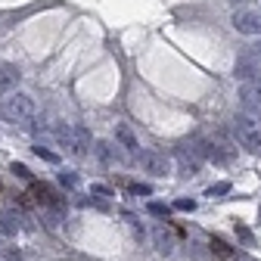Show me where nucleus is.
Segmentation results:
<instances>
[{"label":"nucleus","instance_id":"nucleus-22","mask_svg":"<svg viewBox=\"0 0 261 261\" xmlns=\"http://www.w3.org/2000/svg\"><path fill=\"white\" fill-rule=\"evenodd\" d=\"M190 261H212V258H208V252H205L202 246H196V249H193V258H190Z\"/></svg>","mask_w":261,"mask_h":261},{"label":"nucleus","instance_id":"nucleus-7","mask_svg":"<svg viewBox=\"0 0 261 261\" xmlns=\"http://www.w3.org/2000/svg\"><path fill=\"white\" fill-rule=\"evenodd\" d=\"M19 78H22V72L16 69L13 62H0V100H4V96H10V93H16Z\"/></svg>","mask_w":261,"mask_h":261},{"label":"nucleus","instance_id":"nucleus-14","mask_svg":"<svg viewBox=\"0 0 261 261\" xmlns=\"http://www.w3.org/2000/svg\"><path fill=\"white\" fill-rule=\"evenodd\" d=\"M90 196H96V199H109L112 190H109L106 184H90Z\"/></svg>","mask_w":261,"mask_h":261},{"label":"nucleus","instance_id":"nucleus-4","mask_svg":"<svg viewBox=\"0 0 261 261\" xmlns=\"http://www.w3.org/2000/svg\"><path fill=\"white\" fill-rule=\"evenodd\" d=\"M140 168L149 171L152 177H165L168 174V159L162 152H155V149H143L140 152Z\"/></svg>","mask_w":261,"mask_h":261},{"label":"nucleus","instance_id":"nucleus-9","mask_svg":"<svg viewBox=\"0 0 261 261\" xmlns=\"http://www.w3.org/2000/svg\"><path fill=\"white\" fill-rule=\"evenodd\" d=\"M22 230V215L19 212H0V233H7V237H16Z\"/></svg>","mask_w":261,"mask_h":261},{"label":"nucleus","instance_id":"nucleus-2","mask_svg":"<svg viewBox=\"0 0 261 261\" xmlns=\"http://www.w3.org/2000/svg\"><path fill=\"white\" fill-rule=\"evenodd\" d=\"M35 112H38V106H35V100H31L28 93H10V96H4L0 100V115H4L7 121H13V124H25V121H31L35 118Z\"/></svg>","mask_w":261,"mask_h":261},{"label":"nucleus","instance_id":"nucleus-24","mask_svg":"<svg viewBox=\"0 0 261 261\" xmlns=\"http://www.w3.org/2000/svg\"><path fill=\"white\" fill-rule=\"evenodd\" d=\"M255 59L261 62V44H255Z\"/></svg>","mask_w":261,"mask_h":261},{"label":"nucleus","instance_id":"nucleus-20","mask_svg":"<svg viewBox=\"0 0 261 261\" xmlns=\"http://www.w3.org/2000/svg\"><path fill=\"white\" fill-rule=\"evenodd\" d=\"M224 193H230V184H227V180H221V184L208 187V196H224Z\"/></svg>","mask_w":261,"mask_h":261},{"label":"nucleus","instance_id":"nucleus-5","mask_svg":"<svg viewBox=\"0 0 261 261\" xmlns=\"http://www.w3.org/2000/svg\"><path fill=\"white\" fill-rule=\"evenodd\" d=\"M152 246H155V252L159 255H174V249H177V240H174V233L168 230L165 224H159V227H152Z\"/></svg>","mask_w":261,"mask_h":261},{"label":"nucleus","instance_id":"nucleus-18","mask_svg":"<svg viewBox=\"0 0 261 261\" xmlns=\"http://www.w3.org/2000/svg\"><path fill=\"white\" fill-rule=\"evenodd\" d=\"M0 252H4V258H7V261H22V252H19V249H13V246H0Z\"/></svg>","mask_w":261,"mask_h":261},{"label":"nucleus","instance_id":"nucleus-1","mask_svg":"<svg viewBox=\"0 0 261 261\" xmlns=\"http://www.w3.org/2000/svg\"><path fill=\"white\" fill-rule=\"evenodd\" d=\"M233 130H237V140H240L252 155L261 152V115H255V112H237Z\"/></svg>","mask_w":261,"mask_h":261},{"label":"nucleus","instance_id":"nucleus-12","mask_svg":"<svg viewBox=\"0 0 261 261\" xmlns=\"http://www.w3.org/2000/svg\"><path fill=\"white\" fill-rule=\"evenodd\" d=\"M237 240H240L243 246H255V233L249 230L246 224H237Z\"/></svg>","mask_w":261,"mask_h":261},{"label":"nucleus","instance_id":"nucleus-21","mask_svg":"<svg viewBox=\"0 0 261 261\" xmlns=\"http://www.w3.org/2000/svg\"><path fill=\"white\" fill-rule=\"evenodd\" d=\"M174 208H177V212H196V199H177Z\"/></svg>","mask_w":261,"mask_h":261},{"label":"nucleus","instance_id":"nucleus-6","mask_svg":"<svg viewBox=\"0 0 261 261\" xmlns=\"http://www.w3.org/2000/svg\"><path fill=\"white\" fill-rule=\"evenodd\" d=\"M233 75H237V81H240V84L255 81V78H261V62H258L255 56H240V59H237Z\"/></svg>","mask_w":261,"mask_h":261},{"label":"nucleus","instance_id":"nucleus-10","mask_svg":"<svg viewBox=\"0 0 261 261\" xmlns=\"http://www.w3.org/2000/svg\"><path fill=\"white\" fill-rule=\"evenodd\" d=\"M115 140H118L127 152H137V149H140V143H137V137H134V130H130L127 124H118V127H115Z\"/></svg>","mask_w":261,"mask_h":261},{"label":"nucleus","instance_id":"nucleus-16","mask_svg":"<svg viewBox=\"0 0 261 261\" xmlns=\"http://www.w3.org/2000/svg\"><path fill=\"white\" fill-rule=\"evenodd\" d=\"M35 155H38V159H44V162H53V165L59 162V155H56V152H50L47 146H35Z\"/></svg>","mask_w":261,"mask_h":261},{"label":"nucleus","instance_id":"nucleus-15","mask_svg":"<svg viewBox=\"0 0 261 261\" xmlns=\"http://www.w3.org/2000/svg\"><path fill=\"white\" fill-rule=\"evenodd\" d=\"M59 184L69 187V190H75V187H78V174H75V171H62V174H59Z\"/></svg>","mask_w":261,"mask_h":261},{"label":"nucleus","instance_id":"nucleus-17","mask_svg":"<svg viewBox=\"0 0 261 261\" xmlns=\"http://www.w3.org/2000/svg\"><path fill=\"white\" fill-rule=\"evenodd\" d=\"M146 212H149V215H155V218H165V215H168V205H162V202H149V205H146Z\"/></svg>","mask_w":261,"mask_h":261},{"label":"nucleus","instance_id":"nucleus-23","mask_svg":"<svg viewBox=\"0 0 261 261\" xmlns=\"http://www.w3.org/2000/svg\"><path fill=\"white\" fill-rule=\"evenodd\" d=\"M130 193H134V196H149L152 190H149L146 184H130Z\"/></svg>","mask_w":261,"mask_h":261},{"label":"nucleus","instance_id":"nucleus-11","mask_svg":"<svg viewBox=\"0 0 261 261\" xmlns=\"http://www.w3.org/2000/svg\"><path fill=\"white\" fill-rule=\"evenodd\" d=\"M96 155H100L106 165H112V162H121V152H118L112 143H96Z\"/></svg>","mask_w":261,"mask_h":261},{"label":"nucleus","instance_id":"nucleus-3","mask_svg":"<svg viewBox=\"0 0 261 261\" xmlns=\"http://www.w3.org/2000/svg\"><path fill=\"white\" fill-rule=\"evenodd\" d=\"M233 28L240 35H261V10L255 7H243L233 13Z\"/></svg>","mask_w":261,"mask_h":261},{"label":"nucleus","instance_id":"nucleus-8","mask_svg":"<svg viewBox=\"0 0 261 261\" xmlns=\"http://www.w3.org/2000/svg\"><path fill=\"white\" fill-rule=\"evenodd\" d=\"M240 100H243V106H249V109H261V78L240 84Z\"/></svg>","mask_w":261,"mask_h":261},{"label":"nucleus","instance_id":"nucleus-19","mask_svg":"<svg viewBox=\"0 0 261 261\" xmlns=\"http://www.w3.org/2000/svg\"><path fill=\"white\" fill-rule=\"evenodd\" d=\"M10 171H13V174H16V177H25V180H28V177H31V171H28V168H25V165H22V162H13V165H10Z\"/></svg>","mask_w":261,"mask_h":261},{"label":"nucleus","instance_id":"nucleus-13","mask_svg":"<svg viewBox=\"0 0 261 261\" xmlns=\"http://www.w3.org/2000/svg\"><path fill=\"white\" fill-rule=\"evenodd\" d=\"M212 249H215V252H218L224 261H233V252L227 249V243H224V240H212Z\"/></svg>","mask_w":261,"mask_h":261}]
</instances>
